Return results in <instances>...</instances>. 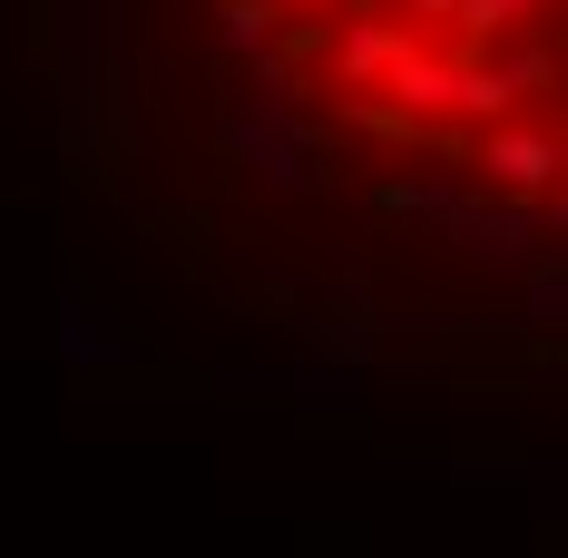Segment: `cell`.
<instances>
[{
	"instance_id": "cell-1",
	"label": "cell",
	"mask_w": 568,
	"mask_h": 558,
	"mask_svg": "<svg viewBox=\"0 0 568 558\" xmlns=\"http://www.w3.org/2000/svg\"><path fill=\"white\" fill-rule=\"evenodd\" d=\"M128 109L343 275L568 314V0H99Z\"/></svg>"
}]
</instances>
